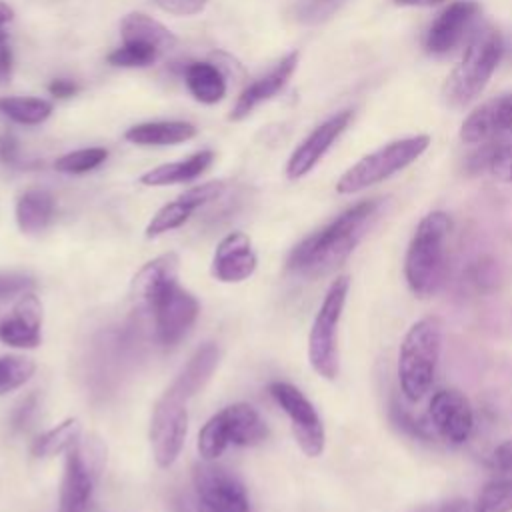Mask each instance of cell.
I'll use <instances>...</instances> for the list:
<instances>
[{"mask_svg":"<svg viewBox=\"0 0 512 512\" xmlns=\"http://www.w3.org/2000/svg\"><path fill=\"white\" fill-rule=\"evenodd\" d=\"M0 160L6 164H16L18 162V144L12 136H2L0 138Z\"/></svg>","mask_w":512,"mask_h":512,"instance_id":"60d3db41","label":"cell"},{"mask_svg":"<svg viewBox=\"0 0 512 512\" xmlns=\"http://www.w3.org/2000/svg\"><path fill=\"white\" fill-rule=\"evenodd\" d=\"M432 432L450 446L468 442L474 430V408L468 396L456 388H440L428 402Z\"/></svg>","mask_w":512,"mask_h":512,"instance_id":"4fadbf2b","label":"cell"},{"mask_svg":"<svg viewBox=\"0 0 512 512\" xmlns=\"http://www.w3.org/2000/svg\"><path fill=\"white\" fill-rule=\"evenodd\" d=\"M442 2L446 0H394V4L398 6H436Z\"/></svg>","mask_w":512,"mask_h":512,"instance_id":"f6af8a7d","label":"cell"},{"mask_svg":"<svg viewBox=\"0 0 512 512\" xmlns=\"http://www.w3.org/2000/svg\"><path fill=\"white\" fill-rule=\"evenodd\" d=\"M348 288H350L348 276H338L336 280H332L310 326L308 362L312 370L324 380H334L340 372L338 324L344 312Z\"/></svg>","mask_w":512,"mask_h":512,"instance_id":"8992f818","label":"cell"},{"mask_svg":"<svg viewBox=\"0 0 512 512\" xmlns=\"http://www.w3.org/2000/svg\"><path fill=\"white\" fill-rule=\"evenodd\" d=\"M82 434V424L76 416L62 420L58 426L42 432L34 444H32V454L36 458H52L62 452H68Z\"/></svg>","mask_w":512,"mask_h":512,"instance_id":"4316f807","label":"cell"},{"mask_svg":"<svg viewBox=\"0 0 512 512\" xmlns=\"http://www.w3.org/2000/svg\"><path fill=\"white\" fill-rule=\"evenodd\" d=\"M34 398H28L26 402H22V406L18 408L16 416H14V426H24L28 422V416L34 412Z\"/></svg>","mask_w":512,"mask_h":512,"instance_id":"ee69618b","label":"cell"},{"mask_svg":"<svg viewBox=\"0 0 512 512\" xmlns=\"http://www.w3.org/2000/svg\"><path fill=\"white\" fill-rule=\"evenodd\" d=\"M154 316V336L162 346H176L198 318L200 304L178 282L166 288L148 308Z\"/></svg>","mask_w":512,"mask_h":512,"instance_id":"7c38bea8","label":"cell"},{"mask_svg":"<svg viewBox=\"0 0 512 512\" xmlns=\"http://www.w3.org/2000/svg\"><path fill=\"white\" fill-rule=\"evenodd\" d=\"M0 112L18 124L34 126L44 122L50 116L52 104L42 98L6 96V98H0Z\"/></svg>","mask_w":512,"mask_h":512,"instance_id":"f1b7e54d","label":"cell"},{"mask_svg":"<svg viewBox=\"0 0 512 512\" xmlns=\"http://www.w3.org/2000/svg\"><path fill=\"white\" fill-rule=\"evenodd\" d=\"M120 36L124 44H146L158 52H166L176 46V36L164 24L142 12H130L122 18Z\"/></svg>","mask_w":512,"mask_h":512,"instance_id":"44dd1931","label":"cell"},{"mask_svg":"<svg viewBox=\"0 0 512 512\" xmlns=\"http://www.w3.org/2000/svg\"><path fill=\"white\" fill-rule=\"evenodd\" d=\"M508 136H512V94L480 104L460 128V138L466 144H492Z\"/></svg>","mask_w":512,"mask_h":512,"instance_id":"5bb4252c","label":"cell"},{"mask_svg":"<svg viewBox=\"0 0 512 512\" xmlns=\"http://www.w3.org/2000/svg\"><path fill=\"white\" fill-rule=\"evenodd\" d=\"M442 334L438 316L420 318L404 334L398 352V380L408 402H420L432 388L442 354Z\"/></svg>","mask_w":512,"mask_h":512,"instance_id":"277c9868","label":"cell"},{"mask_svg":"<svg viewBox=\"0 0 512 512\" xmlns=\"http://www.w3.org/2000/svg\"><path fill=\"white\" fill-rule=\"evenodd\" d=\"M352 120L350 110H342L334 116H330L326 122H322L318 128H314L292 152L286 164V176L290 180H298L306 176L330 150V146L336 142V138L348 128Z\"/></svg>","mask_w":512,"mask_h":512,"instance_id":"9a60e30c","label":"cell"},{"mask_svg":"<svg viewBox=\"0 0 512 512\" xmlns=\"http://www.w3.org/2000/svg\"><path fill=\"white\" fill-rule=\"evenodd\" d=\"M486 168L496 180L512 182V144L490 148Z\"/></svg>","mask_w":512,"mask_h":512,"instance_id":"d590c367","label":"cell"},{"mask_svg":"<svg viewBox=\"0 0 512 512\" xmlns=\"http://www.w3.org/2000/svg\"><path fill=\"white\" fill-rule=\"evenodd\" d=\"M0 340L12 348H36L42 342V306L32 292H24L0 322Z\"/></svg>","mask_w":512,"mask_h":512,"instance_id":"ac0fdd59","label":"cell"},{"mask_svg":"<svg viewBox=\"0 0 512 512\" xmlns=\"http://www.w3.org/2000/svg\"><path fill=\"white\" fill-rule=\"evenodd\" d=\"M344 0H294L292 16L302 24H320L328 20Z\"/></svg>","mask_w":512,"mask_h":512,"instance_id":"d6a6232c","label":"cell"},{"mask_svg":"<svg viewBox=\"0 0 512 512\" xmlns=\"http://www.w3.org/2000/svg\"><path fill=\"white\" fill-rule=\"evenodd\" d=\"M178 254L166 252L146 262L132 278V298L136 304L150 308L152 302L172 284L178 282Z\"/></svg>","mask_w":512,"mask_h":512,"instance_id":"d6986e66","label":"cell"},{"mask_svg":"<svg viewBox=\"0 0 512 512\" xmlns=\"http://www.w3.org/2000/svg\"><path fill=\"white\" fill-rule=\"evenodd\" d=\"M450 232L452 218L442 210H434L418 222L410 238L404 258V278L418 298L434 296L446 280Z\"/></svg>","mask_w":512,"mask_h":512,"instance_id":"7a4b0ae2","label":"cell"},{"mask_svg":"<svg viewBox=\"0 0 512 512\" xmlns=\"http://www.w3.org/2000/svg\"><path fill=\"white\" fill-rule=\"evenodd\" d=\"M54 218V198L48 190L30 188L16 202V224L24 234H38Z\"/></svg>","mask_w":512,"mask_h":512,"instance_id":"cb8c5ba5","label":"cell"},{"mask_svg":"<svg viewBox=\"0 0 512 512\" xmlns=\"http://www.w3.org/2000/svg\"><path fill=\"white\" fill-rule=\"evenodd\" d=\"M2 42H6V32H4V30H0V44H2Z\"/></svg>","mask_w":512,"mask_h":512,"instance_id":"7dc6e473","label":"cell"},{"mask_svg":"<svg viewBox=\"0 0 512 512\" xmlns=\"http://www.w3.org/2000/svg\"><path fill=\"white\" fill-rule=\"evenodd\" d=\"M48 90H50V94L56 96V98H70V96L76 94L78 86H76L74 82H70V80L58 78V80H52V84L48 86Z\"/></svg>","mask_w":512,"mask_h":512,"instance_id":"b9f144b4","label":"cell"},{"mask_svg":"<svg viewBox=\"0 0 512 512\" xmlns=\"http://www.w3.org/2000/svg\"><path fill=\"white\" fill-rule=\"evenodd\" d=\"M188 400L190 396L172 382L152 408L150 444L160 468H170L184 448L188 434Z\"/></svg>","mask_w":512,"mask_h":512,"instance_id":"9c48e42d","label":"cell"},{"mask_svg":"<svg viewBox=\"0 0 512 512\" xmlns=\"http://www.w3.org/2000/svg\"><path fill=\"white\" fill-rule=\"evenodd\" d=\"M268 392L288 416L300 450L310 458H318L326 446V432L314 404L290 382H270Z\"/></svg>","mask_w":512,"mask_h":512,"instance_id":"8fae6325","label":"cell"},{"mask_svg":"<svg viewBox=\"0 0 512 512\" xmlns=\"http://www.w3.org/2000/svg\"><path fill=\"white\" fill-rule=\"evenodd\" d=\"M492 472L512 478V440H504L492 452Z\"/></svg>","mask_w":512,"mask_h":512,"instance_id":"f35d334b","label":"cell"},{"mask_svg":"<svg viewBox=\"0 0 512 512\" xmlns=\"http://www.w3.org/2000/svg\"><path fill=\"white\" fill-rule=\"evenodd\" d=\"M268 438V426L260 412L246 404H230L206 420L198 432V454L206 462L218 460L232 446H256Z\"/></svg>","mask_w":512,"mask_h":512,"instance_id":"5b68a950","label":"cell"},{"mask_svg":"<svg viewBox=\"0 0 512 512\" xmlns=\"http://www.w3.org/2000/svg\"><path fill=\"white\" fill-rule=\"evenodd\" d=\"M108 158L106 148H82L56 158L54 168L64 174H84L98 168Z\"/></svg>","mask_w":512,"mask_h":512,"instance_id":"1f68e13d","label":"cell"},{"mask_svg":"<svg viewBox=\"0 0 512 512\" xmlns=\"http://www.w3.org/2000/svg\"><path fill=\"white\" fill-rule=\"evenodd\" d=\"M194 210H196V208H194L190 202H186L182 196H178L176 200L164 204V206L152 216V220L148 222V226H146V238H156V236H162V234H166V232H170V230L180 228V226L192 216Z\"/></svg>","mask_w":512,"mask_h":512,"instance_id":"f546056e","label":"cell"},{"mask_svg":"<svg viewBox=\"0 0 512 512\" xmlns=\"http://www.w3.org/2000/svg\"><path fill=\"white\" fill-rule=\"evenodd\" d=\"M158 50L146 44H122L114 52L108 54V62L112 66H124V68H142L152 64L158 58Z\"/></svg>","mask_w":512,"mask_h":512,"instance_id":"836d02e7","label":"cell"},{"mask_svg":"<svg viewBox=\"0 0 512 512\" xmlns=\"http://www.w3.org/2000/svg\"><path fill=\"white\" fill-rule=\"evenodd\" d=\"M502 50L504 44L500 32L490 24L480 26L468 40L460 62L444 82L442 96L446 104L464 108L474 102L492 78L502 58Z\"/></svg>","mask_w":512,"mask_h":512,"instance_id":"3957f363","label":"cell"},{"mask_svg":"<svg viewBox=\"0 0 512 512\" xmlns=\"http://www.w3.org/2000/svg\"><path fill=\"white\" fill-rule=\"evenodd\" d=\"M104 464L106 446L94 434L80 438L66 452L58 512H88L92 492Z\"/></svg>","mask_w":512,"mask_h":512,"instance_id":"ba28073f","label":"cell"},{"mask_svg":"<svg viewBox=\"0 0 512 512\" xmlns=\"http://www.w3.org/2000/svg\"><path fill=\"white\" fill-rule=\"evenodd\" d=\"M258 266L256 252L250 238L236 230L226 234L212 256V276L226 284H238L248 280Z\"/></svg>","mask_w":512,"mask_h":512,"instance_id":"e0dca14e","label":"cell"},{"mask_svg":"<svg viewBox=\"0 0 512 512\" xmlns=\"http://www.w3.org/2000/svg\"><path fill=\"white\" fill-rule=\"evenodd\" d=\"M384 206L382 198L362 200L320 230L298 242L288 256V270L304 278H318L340 266L360 244Z\"/></svg>","mask_w":512,"mask_h":512,"instance_id":"6da1fadb","label":"cell"},{"mask_svg":"<svg viewBox=\"0 0 512 512\" xmlns=\"http://www.w3.org/2000/svg\"><path fill=\"white\" fill-rule=\"evenodd\" d=\"M12 16H14L12 8H10L6 2H2V0H0V26H2V24H6V22H10V20H12Z\"/></svg>","mask_w":512,"mask_h":512,"instance_id":"bcb514c9","label":"cell"},{"mask_svg":"<svg viewBox=\"0 0 512 512\" xmlns=\"http://www.w3.org/2000/svg\"><path fill=\"white\" fill-rule=\"evenodd\" d=\"M214 160L212 150H200L184 160L160 164L140 176V184L144 186H170V184H182L198 178Z\"/></svg>","mask_w":512,"mask_h":512,"instance_id":"7402d4cb","label":"cell"},{"mask_svg":"<svg viewBox=\"0 0 512 512\" xmlns=\"http://www.w3.org/2000/svg\"><path fill=\"white\" fill-rule=\"evenodd\" d=\"M218 362H220V348L214 342H206L190 356V360L182 366V370L172 382L192 398L210 380Z\"/></svg>","mask_w":512,"mask_h":512,"instance_id":"d4e9b609","label":"cell"},{"mask_svg":"<svg viewBox=\"0 0 512 512\" xmlns=\"http://www.w3.org/2000/svg\"><path fill=\"white\" fill-rule=\"evenodd\" d=\"M36 372V362L26 356L0 358V396H6L24 386Z\"/></svg>","mask_w":512,"mask_h":512,"instance_id":"4dcf8cb0","label":"cell"},{"mask_svg":"<svg viewBox=\"0 0 512 512\" xmlns=\"http://www.w3.org/2000/svg\"><path fill=\"white\" fill-rule=\"evenodd\" d=\"M12 76V52L6 42L0 44V84L10 82Z\"/></svg>","mask_w":512,"mask_h":512,"instance_id":"7bdbcfd3","label":"cell"},{"mask_svg":"<svg viewBox=\"0 0 512 512\" xmlns=\"http://www.w3.org/2000/svg\"><path fill=\"white\" fill-rule=\"evenodd\" d=\"M430 144V136L418 134L402 140L384 144L382 148L366 154L356 164H352L336 182L338 194H356L370 188L392 174L404 170L416 158H420Z\"/></svg>","mask_w":512,"mask_h":512,"instance_id":"52a82bcc","label":"cell"},{"mask_svg":"<svg viewBox=\"0 0 512 512\" xmlns=\"http://www.w3.org/2000/svg\"><path fill=\"white\" fill-rule=\"evenodd\" d=\"M184 80L190 94L204 104H216L226 94V80L218 66L210 62H192L184 70Z\"/></svg>","mask_w":512,"mask_h":512,"instance_id":"484cf974","label":"cell"},{"mask_svg":"<svg viewBox=\"0 0 512 512\" xmlns=\"http://www.w3.org/2000/svg\"><path fill=\"white\" fill-rule=\"evenodd\" d=\"M296 64H298V52H290L268 74H264L262 78H258L252 84H248L242 90V94L238 96V100H236V104H234V108L230 112V120H242L260 102H266L274 94H278L284 88V84L290 80L292 72L296 70Z\"/></svg>","mask_w":512,"mask_h":512,"instance_id":"ffe728a7","label":"cell"},{"mask_svg":"<svg viewBox=\"0 0 512 512\" xmlns=\"http://www.w3.org/2000/svg\"><path fill=\"white\" fill-rule=\"evenodd\" d=\"M390 418L392 422L402 430L406 432L408 436L416 438V440H430L432 436V428L428 424V420H418L412 416V412H408L402 404H398L396 400H392L390 404Z\"/></svg>","mask_w":512,"mask_h":512,"instance_id":"e575fe53","label":"cell"},{"mask_svg":"<svg viewBox=\"0 0 512 512\" xmlns=\"http://www.w3.org/2000/svg\"><path fill=\"white\" fill-rule=\"evenodd\" d=\"M196 136V128L190 122H144L128 128L124 138L138 146H170L180 144Z\"/></svg>","mask_w":512,"mask_h":512,"instance_id":"603a6c76","label":"cell"},{"mask_svg":"<svg viewBox=\"0 0 512 512\" xmlns=\"http://www.w3.org/2000/svg\"><path fill=\"white\" fill-rule=\"evenodd\" d=\"M414 512H472V502L466 498H448L434 504L418 506Z\"/></svg>","mask_w":512,"mask_h":512,"instance_id":"ab89813d","label":"cell"},{"mask_svg":"<svg viewBox=\"0 0 512 512\" xmlns=\"http://www.w3.org/2000/svg\"><path fill=\"white\" fill-rule=\"evenodd\" d=\"M196 512H252L244 484L226 468L200 462L192 470Z\"/></svg>","mask_w":512,"mask_h":512,"instance_id":"30bf717a","label":"cell"},{"mask_svg":"<svg viewBox=\"0 0 512 512\" xmlns=\"http://www.w3.org/2000/svg\"><path fill=\"white\" fill-rule=\"evenodd\" d=\"M472 512H512V478L494 474L480 488Z\"/></svg>","mask_w":512,"mask_h":512,"instance_id":"83f0119b","label":"cell"},{"mask_svg":"<svg viewBox=\"0 0 512 512\" xmlns=\"http://www.w3.org/2000/svg\"><path fill=\"white\" fill-rule=\"evenodd\" d=\"M32 286H34V282L24 274H14V272L2 274L0 272V300L16 296V294L30 292Z\"/></svg>","mask_w":512,"mask_h":512,"instance_id":"8d00e7d4","label":"cell"},{"mask_svg":"<svg viewBox=\"0 0 512 512\" xmlns=\"http://www.w3.org/2000/svg\"><path fill=\"white\" fill-rule=\"evenodd\" d=\"M164 12L176 16H192L198 14L208 0H154Z\"/></svg>","mask_w":512,"mask_h":512,"instance_id":"74e56055","label":"cell"},{"mask_svg":"<svg viewBox=\"0 0 512 512\" xmlns=\"http://www.w3.org/2000/svg\"><path fill=\"white\" fill-rule=\"evenodd\" d=\"M478 12L480 6L472 0L452 2L430 24L424 38V48L436 56L448 54L472 28Z\"/></svg>","mask_w":512,"mask_h":512,"instance_id":"2e32d148","label":"cell"}]
</instances>
